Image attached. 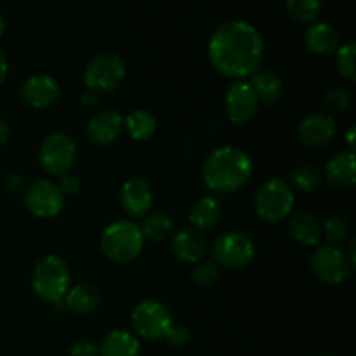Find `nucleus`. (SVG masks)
I'll list each match as a JSON object with an SVG mask.
<instances>
[{"mask_svg": "<svg viewBox=\"0 0 356 356\" xmlns=\"http://www.w3.org/2000/svg\"><path fill=\"white\" fill-rule=\"evenodd\" d=\"M264 40L249 21L228 19L209 38L207 54L214 70L228 79L245 80L261 66Z\"/></svg>", "mask_w": 356, "mask_h": 356, "instance_id": "f257e3e1", "label": "nucleus"}, {"mask_svg": "<svg viewBox=\"0 0 356 356\" xmlns=\"http://www.w3.org/2000/svg\"><path fill=\"white\" fill-rule=\"evenodd\" d=\"M252 177V162L249 155L235 146H221L205 159L202 179L214 193H235Z\"/></svg>", "mask_w": 356, "mask_h": 356, "instance_id": "f03ea898", "label": "nucleus"}, {"mask_svg": "<svg viewBox=\"0 0 356 356\" xmlns=\"http://www.w3.org/2000/svg\"><path fill=\"white\" fill-rule=\"evenodd\" d=\"M99 245L101 252L111 263L127 264L138 259L139 254L143 252L145 236H143L138 222L131 221V219H120L103 229Z\"/></svg>", "mask_w": 356, "mask_h": 356, "instance_id": "7ed1b4c3", "label": "nucleus"}, {"mask_svg": "<svg viewBox=\"0 0 356 356\" xmlns=\"http://www.w3.org/2000/svg\"><path fill=\"white\" fill-rule=\"evenodd\" d=\"M33 292L49 305H59L72 287V271L61 256L49 254L42 257L31 273Z\"/></svg>", "mask_w": 356, "mask_h": 356, "instance_id": "20e7f679", "label": "nucleus"}, {"mask_svg": "<svg viewBox=\"0 0 356 356\" xmlns=\"http://www.w3.org/2000/svg\"><path fill=\"white\" fill-rule=\"evenodd\" d=\"M294 202L296 198L291 184L280 177H271L257 188L256 197H254V209L261 221L268 225H277L287 219V216L294 209Z\"/></svg>", "mask_w": 356, "mask_h": 356, "instance_id": "39448f33", "label": "nucleus"}, {"mask_svg": "<svg viewBox=\"0 0 356 356\" xmlns=\"http://www.w3.org/2000/svg\"><path fill=\"white\" fill-rule=\"evenodd\" d=\"M125 75L127 66L120 56L115 52H99L87 63L83 70V82L90 92H113L122 86Z\"/></svg>", "mask_w": 356, "mask_h": 356, "instance_id": "423d86ee", "label": "nucleus"}, {"mask_svg": "<svg viewBox=\"0 0 356 356\" xmlns=\"http://www.w3.org/2000/svg\"><path fill=\"white\" fill-rule=\"evenodd\" d=\"M212 261L219 268L226 270H242L252 263L256 256V247L252 238L242 232H228L212 243Z\"/></svg>", "mask_w": 356, "mask_h": 356, "instance_id": "0eeeda50", "label": "nucleus"}, {"mask_svg": "<svg viewBox=\"0 0 356 356\" xmlns=\"http://www.w3.org/2000/svg\"><path fill=\"white\" fill-rule=\"evenodd\" d=\"M38 160L47 174L61 177L73 169L76 162V145L65 132H52L42 141Z\"/></svg>", "mask_w": 356, "mask_h": 356, "instance_id": "6e6552de", "label": "nucleus"}, {"mask_svg": "<svg viewBox=\"0 0 356 356\" xmlns=\"http://www.w3.org/2000/svg\"><path fill=\"white\" fill-rule=\"evenodd\" d=\"M131 322L136 336L146 341H159L163 339L167 329L172 323V315L163 302L156 299H145L132 309Z\"/></svg>", "mask_w": 356, "mask_h": 356, "instance_id": "1a4fd4ad", "label": "nucleus"}, {"mask_svg": "<svg viewBox=\"0 0 356 356\" xmlns=\"http://www.w3.org/2000/svg\"><path fill=\"white\" fill-rule=\"evenodd\" d=\"M309 266L315 277L327 285H341L351 277V263L337 245H322L312 254Z\"/></svg>", "mask_w": 356, "mask_h": 356, "instance_id": "9d476101", "label": "nucleus"}, {"mask_svg": "<svg viewBox=\"0 0 356 356\" xmlns=\"http://www.w3.org/2000/svg\"><path fill=\"white\" fill-rule=\"evenodd\" d=\"M24 205L28 211L40 219H52L61 214L65 207V195L59 186L49 179H37L23 191Z\"/></svg>", "mask_w": 356, "mask_h": 356, "instance_id": "9b49d317", "label": "nucleus"}, {"mask_svg": "<svg viewBox=\"0 0 356 356\" xmlns=\"http://www.w3.org/2000/svg\"><path fill=\"white\" fill-rule=\"evenodd\" d=\"M259 108V99L247 80H235L225 96V110L228 120L235 125H245L254 120Z\"/></svg>", "mask_w": 356, "mask_h": 356, "instance_id": "f8f14e48", "label": "nucleus"}, {"mask_svg": "<svg viewBox=\"0 0 356 356\" xmlns=\"http://www.w3.org/2000/svg\"><path fill=\"white\" fill-rule=\"evenodd\" d=\"M298 136L308 148H325L336 136V120L330 113H309L299 122Z\"/></svg>", "mask_w": 356, "mask_h": 356, "instance_id": "ddd939ff", "label": "nucleus"}, {"mask_svg": "<svg viewBox=\"0 0 356 356\" xmlns=\"http://www.w3.org/2000/svg\"><path fill=\"white\" fill-rule=\"evenodd\" d=\"M19 92L24 104L33 110H44L59 99L61 87L51 75H31L24 80Z\"/></svg>", "mask_w": 356, "mask_h": 356, "instance_id": "4468645a", "label": "nucleus"}, {"mask_svg": "<svg viewBox=\"0 0 356 356\" xmlns=\"http://www.w3.org/2000/svg\"><path fill=\"white\" fill-rule=\"evenodd\" d=\"M120 205L131 219H143L152 211V186L141 177H129L120 188Z\"/></svg>", "mask_w": 356, "mask_h": 356, "instance_id": "2eb2a0df", "label": "nucleus"}, {"mask_svg": "<svg viewBox=\"0 0 356 356\" xmlns=\"http://www.w3.org/2000/svg\"><path fill=\"white\" fill-rule=\"evenodd\" d=\"M170 249L174 256L186 264H197L207 254V240L193 228H181L170 235Z\"/></svg>", "mask_w": 356, "mask_h": 356, "instance_id": "dca6fc26", "label": "nucleus"}, {"mask_svg": "<svg viewBox=\"0 0 356 356\" xmlns=\"http://www.w3.org/2000/svg\"><path fill=\"white\" fill-rule=\"evenodd\" d=\"M122 131H124V117L113 110L96 111L87 124V136L90 141L99 146L117 141Z\"/></svg>", "mask_w": 356, "mask_h": 356, "instance_id": "f3484780", "label": "nucleus"}, {"mask_svg": "<svg viewBox=\"0 0 356 356\" xmlns=\"http://www.w3.org/2000/svg\"><path fill=\"white\" fill-rule=\"evenodd\" d=\"M323 179L332 186L334 190L346 191L351 190L356 183V160L355 153L341 152L336 153L332 159L327 162L323 170Z\"/></svg>", "mask_w": 356, "mask_h": 356, "instance_id": "a211bd4d", "label": "nucleus"}, {"mask_svg": "<svg viewBox=\"0 0 356 356\" xmlns=\"http://www.w3.org/2000/svg\"><path fill=\"white\" fill-rule=\"evenodd\" d=\"M249 83L254 89V92H256L257 99H259L261 103L268 104V106L277 104L278 101L284 97V79H282L280 73L275 72L273 68L259 66L256 72L250 73Z\"/></svg>", "mask_w": 356, "mask_h": 356, "instance_id": "6ab92c4d", "label": "nucleus"}, {"mask_svg": "<svg viewBox=\"0 0 356 356\" xmlns=\"http://www.w3.org/2000/svg\"><path fill=\"white\" fill-rule=\"evenodd\" d=\"M221 218L222 204L214 195H205V197L198 198L193 207L190 209V214H188L191 228L200 233L211 232L212 228H216Z\"/></svg>", "mask_w": 356, "mask_h": 356, "instance_id": "aec40b11", "label": "nucleus"}, {"mask_svg": "<svg viewBox=\"0 0 356 356\" xmlns=\"http://www.w3.org/2000/svg\"><path fill=\"white\" fill-rule=\"evenodd\" d=\"M339 33L329 23H312L305 31V44L309 52L316 56L332 54L339 49Z\"/></svg>", "mask_w": 356, "mask_h": 356, "instance_id": "412c9836", "label": "nucleus"}, {"mask_svg": "<svg viewBox=\"0 0 356 356\" xmlns=\"http://www.w3.org/2000/svg\"><path fill=\"white\" fill-rule=\"evenodd\" d=\"M287 233L294 242L305 247H315L322 238V225L316 216L301 212L289 219Z\"/></svg>", "mask_w": 356, "mask_h": 356, "instance_id": "4be33fe9", "label": "nucleus"}, {"mask_svg": "<svg viewBox=\"0 0 356 356\" xmlns=\"http://www.w3.org/2000/svg\"><path fill=\"white\" fill-rule=\"evenodd\" d=\"M63 302L70 312L76 313V315H87L99 306L101 292L92 284H79L75 287H70Z\"/></svg>", "mask_w": 356, "mask_h": 356, "instance_id": "5701e85b", "label": "nucleus"}, {"mask_svg": "<svg viewBox=\"0 0 356 356\" xmlns=\"http://www.w3.org/2000/svg\"><path fill=\"white\" fill-rule=\"evenodd\" d=\"M141 344L129 330H111L99 344V356H139Z\"/></svg>", "mask_w": 356, "mask_h": 356, "instance_id": "b1692460", "label": "nucleus"}, {"mask_svg": "<svg viewBox=\"0 0 356 356\" xmlns=\"http://www.w3.org/2000/svg\"><path fill=\"white\" fill-rule=\"evenodd\" d=\"M124 129L134 141H148L156 132V118L149 111L138 108L125 115Z\"/></svg>", "mask_w": 356, "mask_h": 356, "instance_id": "393cba45", "label": "nucleus"}, {"mask_svg": "<svg viewBox=\"0 0 356 356\" xmlns=\"http://www.w3.org/2000/svg\"><path fill=\"white\" fill-rule=\"evenodd\" d=\"M145 240L162 242L174 233V221L167 212H148L139 225Z\"/></svg>", "mask_w": 356, "mask_h": 356, "instance_id": "a878e982", "label": "nucleus"}, {"mask_svg": "<svg viewBox=\"0 0 356 356\" xmlns=\"http://www.w3.org/2000/svg\"><path fill=\"white\" fill-rule=\"evenodd\" d=\"M285 9L292 19L299 23H315L322 14V0H285Z\"/></svg>", "mask_w": 356, "mask_h": 356, "instance_id": "bb28decb", "label": "nucleus"}, {"mask_svg": "<svg viewBox=\"0 0 356 356\" xmlns=\"http://www.w3.org/2000/svg\"><path fill=\"white\" fill-rule=\"evenodd\" d=\"M322 181V172L313 165H299L291 176L292 186L298 191H302V193H312V191L318 190Z\"/></svg>", "mask_w": 356, "mask_h": 356, "instance_id": "cd10ccee", "label": "nucleus"}, {"mask_svg": "<svg viewBox=\"0 0 356 356\" xmlns=\"http://www.w3.org/2000/svg\"><path fill=\"white\" fill-rule=\"evenodd\" d=\"M356 45L353 42L339 45L336 51V66L339 75L348 82H355L356 80Z\"/></svg>", "mask_w": 356, "mask_h": 356, "instance_id": "c85d7f7f", "label": "nucleus"}, {"mask_svg": "<svg viewBox=\"0 0 356 356\" xmlns=\"http://www.w3.org/2000/svg\"><path fill=\"white\" fill-rule=\"evenodd\" d=\"M322 236H325L329 245L343 243L350 236V221L344 216H330L322 225Z\"/></svg>", "mask_w": 356, "mask_h": 356, "instance_id": "c756f323", "label": "nucleus"}, {"mask_svg": "<svg viewBox=\"0 0 356 356\" xmlns=\"http://www.w3.org/2000/svg\"><path fill=\"white\" fill-rule=\"evenodd\" d=\"M221 277V268L214 263V261L202 259L200 263L195 264L193 273H191V280L198 285V287L209 289L216 284Z\"/></svg>", "mask_w": 356, "mask_h": 356, "instance_id": "7c9ffc66", "label": "nucleus"}, {"mask_svg": "<svg viewBox=\"0 0 356 356\" xmlns=\"http://www.w3.org/2000/svg\"><path fill=\"white\" fill-rule=\"evenodd\" d=\"M325 106L332 113H344L351 106V92L346 87H332L325 92Z\"/></svg>", "mask_w": 356, "mask_h": 356, "instance_id": "2f4dec72", "label": "nucleus"}, {"mask_svg": "<svg viewBox=\"0 0 356 356\" xmlns=\"http://www.w3.org/2000/svg\"><path fill=\"white\" fill-rule=\"evenodd\" d=\"M190 337H191V334H190V329H188V327L181 325V323H170V327L167 329L163 339H165L170 346L181 348V346H184V344H188Z\"/></svg>", "mask_w": 356, "mask_h": 356, "instance_id": "473e14b6", "label": "nucleus"}, {"mask_svg": "<svg viewBox=\"0 0 356 356\" xmlns=\"http://www.w3.org/2000/svg\"><path fill=\"white\" fill-rule=\"evenodd\" d=\"M68 356H99V346L94 344L92 341L80 339L72 344Z\"/></svg>", "mask_w": 356, "mask_h": 356, "instance_id": "72a5a7b5", "label": "nucleus"}, {"mask_svg": "<svg viewBox=\"0 0 356 356\" xmlns=\"http://www.w3.org/2000/svg\"><path fill=\"white\" fill-rule=\"evenodd\" d=\"M59 190H61V193L65 195H76L80 191V188H82V183H80V177L75 176V174H65V176H61V183L58 184Z\"/></svg>", "mask_w": 356, "mask_h": 356, "instance_id": "f704fd0d", "label": "nucleus"}, {"mask_svg": "<svg viewBox=\"0 0 356 356\" xmlns=\"http://www.w3.org/2000/svg\"><path fill=\"white\" fill-rule=\"evenodd\" d=\"M3 188L10 193H21L26 188V183H24V177L21 174H9L3 179Z\"/></svg>", "mask_w": 356, "mask_h": 356, "instance_id": "c9c22d12", "label": "nucleus"}, {"mask_svg": "<svg viewBox=\"0 0 356 356\" xmlns=\"http://www.w3.org/2000/svg\"><path fill=\"white\" fill-rule=\"evenodd\" d=\"M80 104H82L83 110L92 111L99 106V97H97L96 92H90V90H87V92L82 96V99H80Z\"/></svg>", "mask_w": 356, "mask_h": 356, "instance_id": "e433bc0d", "label": "nucleus"}, {"mask_svg": "<svg viewBox=\"0 0 356 356\" xmlns=\"http://www.w3.org/2000/svg\"><path fill=\"white\" fill-rule=\"evenodd\" d=\"M9 136H10L9 124H7V122L0 117V148H2L7 141H9Z\"/></svg>", "mask_w": 356, "mask_h": 356, "instance_id": "4c0bfd02", "label": "nucleus"}, {"mask_svg": "<svg viewBox=\"0 0 356 356\" xmlns=\"http://www.w3.org/2000/svg\"><path fill=\"white\" fill-rule=\"evenodd\" d=\"M7 73H9V65H7L6 56H3L2 52H0V87H2L3 83H6Z\"/></svg>", "mask_w": 356, "mask_h": 356, "instance_id": "58836bf2", "label": "nucleus"}, {"mask_svg": "<svg viewBox=\"0 0 356 356\" xmlns=\"http://www.w3.org/2000/svg\"><path fill=\"white\" fill-rule=\"evenodd\" d=\"M355 136H356V129L350 127V131L346 132V143H348V152L351 153L355 152Z\"/></svg>", "mask_w": 356, "mask_h": 356, "instance_id": "ea45409f", "label": "nucleus"}, {"mask_svg": "<svg viewBox=\"0 0 356 356\" xmlns=\"http://www.w3.org/2000/svg\"><path fill=\"white\" fill-rule=\"evenodd\" d=\"M355 247H356V240H351V243H350V256H348V261H350V263H351V266H355V264H356Z\"/></svg>", "mask_w": 356, "mask_h": 356, "instance_id": "a19ab883", "label": "nucleus"}, {"mask_svg": "<svg viewBox=\"0 0 356 356\" xmlns=\"http://www.w3.org/2000/svg\"><path fill=\"white\" fill-rule=\"evenodd\" d=\"M3 31H6V21H3V16L0 14V40L3 37Z\"/></svg>", "mask_w": 356, "mask_h": 356, "instance_id": "79ce46f5", "label": "nucleus"}, {"mask_svg": "<svg viewBox=\"0 0 356 356\" xmlns=\"http://www.w3.org/2000/svg\"><path fill=\"white\" fill-rule=\"evenodd\" d=\"M318 356H337V355L332 353V351H323V353H320Z\"/></svg>", "mask_w": 356, "mask_h": 356, "instance_id": "37998d69", "label": "nucleus"}]
</instances>
